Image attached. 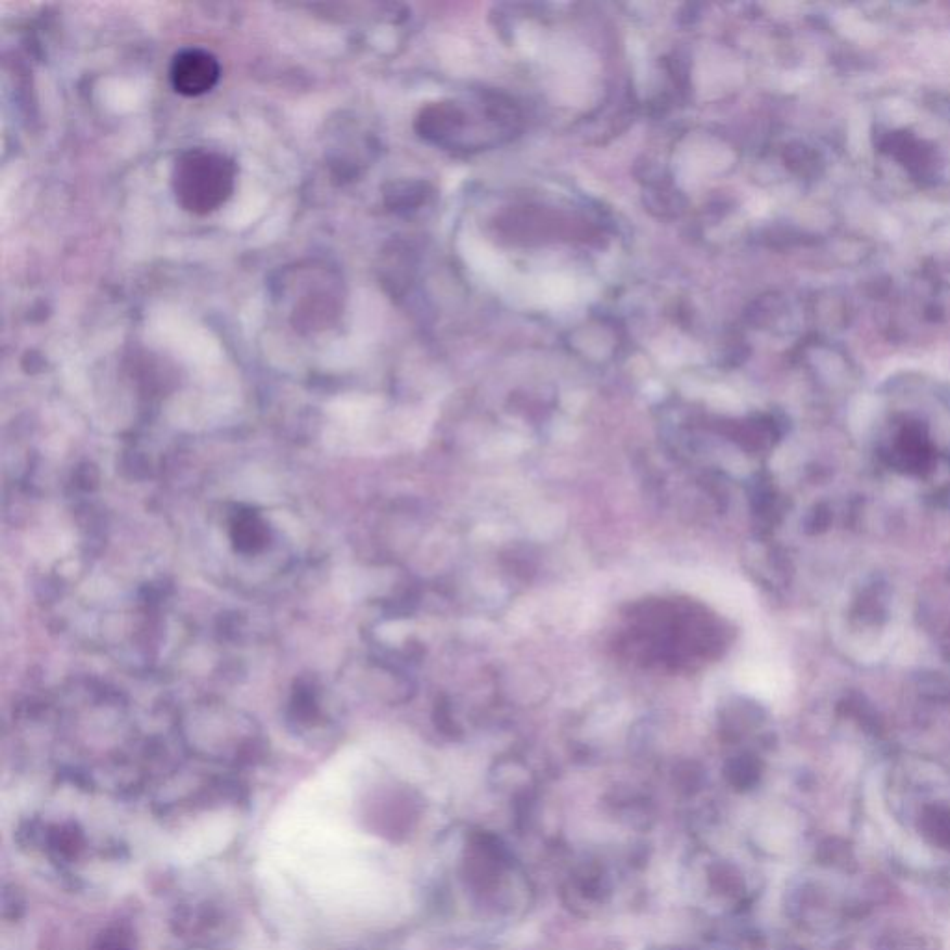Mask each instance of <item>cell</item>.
Segmentation results:
<instances>
[{"label": "cell", "instance_id": "277c9868", "mask_svg": "<svg viewBox=\"0 0 950 950\" xmlns=\"http://www.w3.org/2000/svg\"><path fill=\"white\" fill-rule=\"evenodd\" d=\"M97 950H130V945L127 943L125 936L119 930H116V932H110V934L103 936Z\"/></svg>", "mask_w": 950, "mask_h": 950}, {"label": "cell", "instance_id": "7a4b0ae2", "mask_svg": "<svg viewBox=\"0 0 950 950\" xmlns=\"http://www.w3.org/2000/svg\"><path fill=\"white\" fill-rule=\"evenodd\" d=\"M221 67L218 58L203 49H184L171 62V84L186 95L197 97L218 84Z\"/></svg>", "mask_w": 950, "mask_h": 950}, {"label": "cell", "instance_id": "3957f363", "mask_svg": "<svg viewBox=\"0 0 950 950\" xmlns=\"http://www.w3.org/2000/svg\"><path fill=\"white\" fill-rule=\"evenodd\" d=\"M80 845H82V835L75 826H60L52 835L51 847L64 858L75 856Z\"/></svg>", "mask_w": 950, "mask_h": 950}, {"label": "cell", "instance_id": "6da1fadb", "mask_svg": "<svg viewBox=\"0 0 950 950\" xmlns=\"http://www.w3.org/2000/svg\"><path fill=\"white\" fill-rule=\"evenodd\" d=\"M236 167L227 156L206 149H190L173 167L177 201L195 214H208L223 205L234 190Z\"/></svg>", "mask_w": 950, "mask_h": 950}]
</instances>
